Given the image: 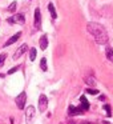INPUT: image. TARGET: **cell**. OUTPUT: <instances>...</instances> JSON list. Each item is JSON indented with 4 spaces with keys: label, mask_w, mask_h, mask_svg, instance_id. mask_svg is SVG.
Here are the masks:
<instances>
[{
    "label": "cell",
    "mask_w": 113,
    "mask_h": 124,
    "mask_svg": "<svg viewBox=\"0 0 113 124\" xmlns=\"http://www.w3.org/2000/svg\"><path fill=\"white\" fill-rule=\"evenodd\" d=\"M84 111L81 109L80 107H75V105H69L68 108V115L69 116H75V115H81Z\"/></svg>",
    "instance_id": "cell-7"
},
{
    "label": "cell",
    "mask_w": 113,
    "mask_h": 124,
    "mask_svg": "<svg viewBox=\"0 0 113 124\" xmlns=\"http://www.w3.org/2000/svg\"><path fill=\"white\" fill-rule=\"evenodd\" d=\"M47 47H48V38H47V35H43L40 39V48L43 49H47Z\"/></svg>",
    "instance_id": "cell-11"
},
{
    "label": "cell",
    "mask_w": 113,
    "mask_h": 124,
    "mask_svg": "<svg viewBox=\"0 0 113 124\" xmlns=\"http://www.w3.org/2000/svg\"><path fill=\"white\" fill-rule=\"evenodd\" d=\"M48 11H49V14H51V16H52V19H56L57 17V14H56V9H55V6L52 3H49L48 4Z\"/></svg>",
    "instance_id": "cell-12"
},
{
    "label": "cell",
    "mask_w": 113,
    "mask_h": 124,
    "mask_svg": "<svg viewBox=\"0 0 113 124\" xmlns=\"http://www.w3.org/2000/svg\"><path fill=\"white\" fill-rule=\"evenodd\" d=\"M15 101H16L17 108H19V109H23V108L25 107V101H27V93H25V92H21L20 95H17Z\"/></svg>",
    "instance_id": "cell-3"
},
{
    "label": "cell",
    "mask_w": 113,
    "mask_h": 124,
    "mask_svg": "<svg viewBox=\"0 0 113 124\" xmlns=\"http://www.w3.org/2000/svg\"><path fill=\"white\" fill-rule=\"evenodd\" d=\"M35 27L37 30H40V27H41V14L39 8L35 9Z\"/></svg>",
    "instance_id": "cell-8"
},
{
    "label": "cell",
    "mask_w": 113,
    "mask_h": 124,
    "mask_svg": "<svg viewBox=\"0 0 113 124\" xmlns=\"http://www.w3.org/2000/svg\"><path fill=\"white\" fill-rule=\"evenodd\" d=\"M105 55H106V59L109 60L110 63H113V49L110 47H106L105 49Z\"/></svg>",
    "instance_id": "cell-13"
},
{
    "label": "cell",
    "mask_w": 113,
    "mask_h": 124,
    "mask_svg": "<svg viewBox=\"0 0 113 124\" xmlns=\"http://www.w3.org/2000/svg\"><path fill=\"white\" fill-rule=\"evenodd\" d=\"M4 76H6V75H3V73H0V79H1V78H4Z\"/></svg>",
    "instance_id": "cell-25"
},
{
    "label": "cell",
    "mask_w": 113,
    "mask_h": 124,
    "mask_svg": "<svg viewBox=\"0 0 113 124\" xmlns=\"http://www.w3.org/2000/svg\"><path fill=\"white\" fill-rule=\"evenodd\" d=\"M33 116H35V108H33L32 105H29V107L27 108V112H25V121H27V124H29L31 121H32Z\"/></svg>",
    "instance_id": "cell-6"
},
{
    "label": "cell",
    "mask_w": 113,
    "mask_h": 124,
    "mask_svg": "<svg viewBox=\"0 0 113 124\" xmlns=\"http://www.w3.org/2000/svg\"><path fill=\"white\" fill-rule=\"evenodd\" d=\"M83 124H94V123H91V121H84Z\"/></svg>",
    "instance_id": "cell-24"
},
{
    "label": "cell",
    "mask_w": 113,
    "mask_h": 124,
    "mask_svg": "<svg viewBox=\"0 0 113 124\" xmlns=\"http://www.w3.org/2000/svg\"><path fill=\"white\" fill-rule=\"evenodd\" d=\"M27 49H28V46H27V44H21V46L17 48V51L14 54V60H17L19 57H21L23 55L27 52Z\"/></svg>",
    "instance_id": "cell-5"
},
{
    "label": "cell",
    "mask_w": 113,
    "mask_h": 124,
    "mask_svg": "<svg viewBox=\"0 0 113 124\" xmlns=\"http://www.w3.org/2000/svg\"><path fill=\"white\" fill-rule=\"evenodd\" d=\"M80 101H81V107H80L81 109H83L84 112H85V111H88L89 109V103H88V100H86V97L84 96V95L80 97Z\"/></svg>",
    "instance_id": "cell-10"
},
{
    "label": "cell",
    "mask_w": 113,
    "mask_h": 124,
    "mask_svg": "<svg viewBox=\"0 0 113 124\" xmlns=\"http://www.w3.org/2000/svg\"><path fill=\"white\" fill-rule=\"evenodd\" d=\"M20 36H21V32H17V33H15V35L12 36V38L9 39V40L7 41L6 44H4V47H8V46H11V44H14L15 41H17V40L20 39Z\"/></svg>",
    "instance_id": "cell-9"
},
{
    "label": "cell",
    "mask_w": 113,
    "mask_h": 124,
    "mask_svg": "<svg viewBox=\"0 0 113 124\" xmlns=\"http://www.w3.org/2000/svg\"><path fill=\"white\" fill-rule=\"evenodd\" d=\"M85 92H86V93H89V95H97V93H99V91L94 89V88H88Z\"/></svg>",
    "instance_id": "cell-20"
},
{
    "label": "cell",
    "mask_w": 113,
    "mask_h": 124,
    "mask_svg": "<svg viewBox=\"0 0 113 124\" xmlns=\"http://www.w3.org/2000/svg\"><path fill=\"white\" fill-rule=\"evenodd\" d=\"M8 23L9 24H24L25 23V17H24V15H21V14H16V15H14L12 17H8Z\"/></svg>",
    "instance_id": "cell-2"
},
{
    "label": "cell",
    "mask_w": 113,
    "mask_h": 124,
    "mask_svg": "<svg viewBox=\"0 0 113 124\" xmlns=\"http://www.w3.org/2000/svg\"><path fill=\"white\" fill-rule=\"evenodd\" d=\"M40 67H41V70H43V71H47V59H45V57H43V59H41Z\"/></svg>",
    "instance_id": "cell-16"
},
{
    "label": "cell",
    "mask_w": 113,
    "mask_h": 124,
    "mask_svg": "<svg viewBox=\"0 0 113 124\" xmlns=\"http://www.w3.org/2000/svg\"><path fill=\"white\" fill-rule=\"evenodd\" d=\"M36 59V48H31L29 49V60L33 62Z\"/></svg>",
    "instance_id": "cell-15"
},
{
    "label": "cell",
    "mask_w": 113,
    "mask_h": 124,
    "mask_svg": "<svg viewBox=\"0 0 113 124\" xmlns=\"http://www.w3.org/2000/svg\"><path fill=\"white\" fill-rule=\"evenodd\" d=\"M104 109L106 111V115L108 116H112V109H110V105L109 104H105L104 105Z\"/></svg>",
    "instance_id": "cell-19"
},
{
    "label": "cell",
    "mask_w": 113,
    "mask_h": 124,
    "mask_svg": "<svg viewBox=\"0 0 113 124\" xmlns=\"http://www.w3.org/2000/svg\"><path fill=\"white\" fill-rule=\"evenodd\" d=\"M85 83L88 84L89 87H94L96 85V79L93 76H85Z\"/></svg>",
    "instance_id": "cell-14"
},
{
    "label": "cell",
    "mask_w": 113,
    "mask_h": 124,
    "mask_svg": "<svg viewBox=\"0 0 113 124\" xmlns=\"http://www.w3.org/2000/svg\"><path fill=\"white\" fill-rule=\"evenodd\" d=\"M17 70H19V67H14V68H11V70L8 71V75H12V73H15Z\"/></svg>",
    "instance_id": "cell-21"
},
{
    "label": "cell",
    "mask_w": 113,
    "mask_h": 124,
    "mask_svg": "<svg viewBox=\"0 0 113 124\" xmlns=\"http://www.w3.org/2000/svg\"><path fill=\"white\" fill-rule=\"evenodd\" d=\"M86 30H88V32L93 36L94 41H96L97 44H106L108 40H109L105 28L102 27L101 24H99V23H93V22L88 23V24H86Z\"/></svg>",
    "instance_id": "cell-1"
},
{
    "label": "cell",
    "mask_w": 113,
    "mask_h": 124,
    "mask_svg": "<svg viewBox=\"0 0 113 124\" xmlns=\"http://www.w3.org/2000/svg\"><path fill=\"white\" fill-rule=\"evenodd\" d=\"M47 107H48V99H47L45 95H40V97H39V111L44 112L47 109Z\"/></svg>",
    "instance_id": "cell-4"
},
{
    "label": "cell",
    "mask_w": 113,
    "mask_h": 124,
    "mask_svg": "<svg viewBox=\"0 0 113 124\" xmlns=\"http://www.w3.org/2000/svg\"><path fill=\"white\" fill-rule=\"evenodd\" d=\"M16 7H17V3H16V1H14V3H11V4H9V7H8V11H9V12H15V9H16Z\"/></svg>",
    "instance_id": "cell-18"
},
{
    "label": "cell",
    "mask_w": 113,
    "mask_h": 124,
    "mask_svg": "<svg viewBox=\"0 0 113 124\" xmlns=\"http://www.w3.org/2000/svg\"><path fill=\"white\" fill-rule=\"evenodd\" d=\"M6 59H7V54H0V67H3L4 65Z\"/></svg>",
    "instance_id": "cell-17"
},
{
    "label": "cell",
    "mask_w": 113,
    "mask_h": 124,
    "mask_svg": "<svg viewBox=\"0 0 113 124\" xmlns=\"http://www.w3.org/2000/svg\"><path fill=\"white\" fill-rule=\"evenodd\" d=\"M100 124H110V123H109V121H101Z\"/></svg>",
    "instance_id": "cell-23"
},
{
    "label": "cell",
    "mask_w": 113,
    "mask_h": 124,
    "mask_svg": "<svg viewBox=\"0 0 113 124\" xmlns=\"http://www.w3.org/2000/svg\"><path fill=\"white\" fill-rule=\"evenodd\" d=\"M68 124H77V123H75V121H72V120H69V121H68Z\"/></svg>",
    "instance_id": "cell-22"
}]
</instances>
